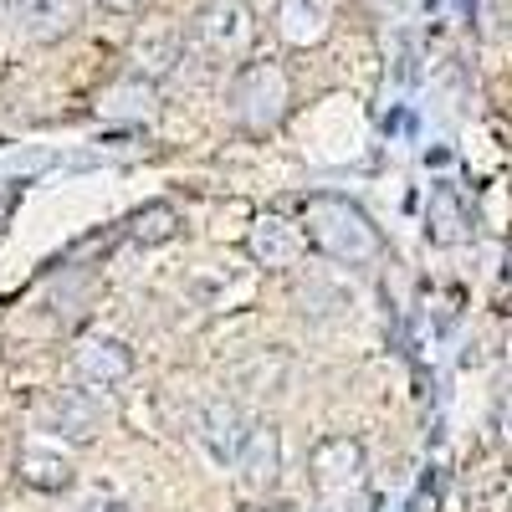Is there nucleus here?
I'll use <instances>...</instances> for the list:
<instances>
[{
	"label": "nucleus",
	"instance_id": "nucleus-5",
	"mask_svg": "<svg viewBox=\"0 0 512 512\" xmlns=\"http://www.w3.org/2000/svg\"><path fill=\"white\" fill-rule=\"evenodd\" d=\"M236 477H241V492L246 497H267L277 482H282V436L277 425H246L241 436V451H236Z\"/></svg>",
	"mask_w": 512,
	"mask_h": 512
},
{
	"label": "nucleus",
	"instance_id": "nucleus-3",
	"mask_svg": "<svg viewBox=\"0 0 512 512\" xmlns=\"http://www.w3.org/2000/svg\"><path fill=\"white\" fill-rule=\"evenodd\" d=\"M256 31L262 26H256V11L246 0H205L190 21V47L210 67H231V62L246 67V57L256 47Z\"/></svg>",
	"mask_w": 512,
	"mask_h": 512
},
{
	"label": "nucleus",
	"instance_id": "nucleus-20",
	"mask_svg": "<svg viewBox=\"0 0 512 512\" xmlns=\"http://www.w3.org/2000/svg\"><path fill=\"white\" fill-rule=\"evenodd\" d=\"M507 277H512V251H507Z\"/></svg>",
	"mask_w": 512,
	"mask_h": 512
},
{
	"label": "nucleus",
	"instance_id": "nucleus-1",
	"mask_svg": "<svg viewBox=\"0 0 512 512\" xmlns=\"http://www.w3.org/2000/svg\"><path fill=\"white\" fill-rule=\"evenodd\" d=\"M297 226H303L308 246L318 256H328V262H338V267H374L384 256L379 226L369 221V210L359 200H349V195H308Z\"/></svg>",
	"mask_w": 512,
	"mask_h": 512
},
{
	"label": "nucleus",
	"instance_id": "nucleus-18",
	"mask_svg": "<svg viewBox=\"0 0 512 512\" xmlns=\"http://www.w3.org/2000/svg\"><path fill=\"white\" fill-rule=\"evenodd\" d=\"M98 6H103V11H118V16H128V11H139L144 0H98Z\"/></svg>",
	"mask_w": 512,
	"mask_h": 512
},
{
	"label": "nucleus",
	"instance_id": "nucleus-7",
	"mask_svg": "<svg viewBox=\"0 0 512 512\" xmlns=\"http://www.w3.org/2000/svg\"><path fill=\"white\" fill-rule=\"evenodd\" d=\"M159 103H164L159 82H154V77H139V72H123V77H113L108 88L93 98L98 118H108V123H128V128H144V123H154V118H159Z\"/></svg>",
	"mask_w": 512,
	"mask_h": 512
},
{
	"label": "nucleus",
	"instance_id": "nucleus-21",
	"mask_svg": "<svg viewBox=\"0 0 512 512\" xmlns=\"http://www.w3.org/2000/svg\"><path fill=\"white\" fill-rule=\"evenodd\" d=\"M6 6H11V0H0V16H6Z\"/></svg>",
	"mask_w": 512,
	"mask_h": 512
},
{
	"label": "nucleus",
	"instance_id": "nucleus-15",
	"mask_svg": "<svg viewBox=\"0 0 512 512\" xmlns=\"http://www.w3.org/2000/svg\"><path fill=\"white\" fill-rule=\"evenodd\" d=\"M134 62H139V77H164V72H175L180 57H185V36L180 31H169V26H144L134 36Z\"/></svg>",
	"mask_w": 512,
	"mask_h": 512
},
{
	"label": "nucleus",
	"instance_id": "nucleus-11",
	"mask_svg": "<svg viewBox=\"0 0 512 512\" xmlns=\"http://www.w3.org/2000/svg\"><path fill=\"white\" fill-rule=\"evenodd\" d=\"M425 236L436 246H466L472 241V205L456 185H436L425 200Z\"/></svg>",
	"mask_w": 512,
	"mask_h": 512
},
{
	"label": "nucleus",
	"instance_id": "nucleus-10",
	"mask_svg": "<svg viewBox=\"0 0 512 512\" xmlns=\"http://www.w3.org/2000/svg\"><path fill=\"white\" fill-rule=\"evenodd\" d=\"M11 16L26 41H62L82 21V0H11Z\"/></svg>",
	"mask_w": 512,
	"mask_h": 512
},
{
	"label": "nucleus",
	"instance_id": "nucleus-9",
	"mask_svg": "<svg viewBox=\"0 0 512 512\" xmlns=\"http://www.w3.org/2000/svg\"><path fill=\"white\" fill-rule=\"evenodd\" d=\"M272 31L287 41L292 52H313L333 31V11H328V0H277Z\"/></svg>",
	"mask_w": 512,
	"mask_h": 512
},
{
	"label": "nucleus",
	"instance_id": "nucleus-4",
	"mask_svg": "<svg viewBox=\"0 0 512 512\" xmlns=\"http://www.w3.org/2000/svg\"><path fill=\"white\" fill-rule=\"evenodd\" d=\"M308 477H313L318 497H349L364 482V441H354V436L318 441L308 456Z\"/></svg>",
	"mask_w": 512,
	"mask_h": 512
},
{
	"label": "nucleus",
	"instance_id": "nucleus-22",
	"mask_svg": "<svg viewBox=\"0 0 512 512\" xmlns=\"http://www.w3.org/2000/svg\"><path fill=\"white\" fill-rule=\"evenodd\" d=\"M267 512H292V507H267Z\"/></svg>",
	"mask_w": 512,
	"mask_h": 512
},
{
	"label": "nucleus",
	"instance_id": "nucleus-2",
	"mask_svg": "<svg viewBox=\"0 0 512 512\" xmlns=\"http://www.w3.org/2000/svg\"><path fill=\"white\" fill-rule=\"evenodd\" d=\"M226 103H231V123L241 128V134L262 139V134H272V128L292 113V72L282 62L256 57V62L236 67Z\"/></svg>",
	"mask_w": 512,
	"mask_h": 512
},
{
	"label": "nucleus",
	"instance_id": "nucleus-6",
	"mask_svg": "<svg viewBox=\"0 0 512 512\" xmlns=\"http://www.w3.org/2000/svg\"><path fill=\"white\" fill-rule=\"evenodd\" d=\"M246 256L262 272H292L308 256V236L287 216H256L251 231H246Z\"/></svg>",
	"mask_w": 512,
	"mask_h": 512
},
{
	"label": "nucleus",
	"instance_id": "nucleus-17",
	"mask_svg": "<svg viewBox=\"0 0 512 512\" xmlns=\"http://www.w3.org/2000/svg\"><path fill=\"white\" fill-rule=\"evenodd\" d=\"M492 420H497V436H502V446L512 451V390L497 400V415H492Z\"/></svg>",
	"mask_w": 512,
	"mask_h": 512
},
{
	"label": "nucleus",
	"instance_id": "nucleus-14",
	"mask_svg": "<svg viewBox=\"0 0 512 512\" xmlns=\"http://www.w3.org/2000/svg\"><path fill=\"white\" fill-rule=\"evenodd\" d=\"M195 436H200V446L216 456V461H236L241 436H246V420H241V410L231 400H210L195 415Z\"/></svg>",
	"mask_w": 512,
	"mask_h": 512
},
{
	"label": "nucleus",
	"instance_id": "nucleus-19",
	"mask_svg": "<svg viewBox=\"0 0 512 512\" xmlns=\"http://www.w3.org/2000/svg\"><path fill=\"white\" fill-rule=\"evenodd\" d=\"M88 512H134V507H128V502H93Z\"/></svg>",
	"mask_w": 512,
	"mask_h": 512
},
{
	"label": "nucleus",
	"instance_id": "nucleus-13",
	"mask_svg": "<svg viewBox=\"0 0 512 512\" xmlns=\"http://www.w3.org/2000/svg\"><path fill=\"white\" fill-rule=\"evenodd\" d=\"M16 477H21L31 492H67V487L77 482V466H72L67 451L31 441V446H21V456H16Z\"/></svg>",
	"mask_w": 512,
	"mask_h": 512
},
{
	"label": "nucleus",
	"instance_id": "nucleus-8",
	"mask_svg": "<svg viewBox=\"0 0 512 512\" xmlns=\"http://www.w3.org/2000/svg\"><path fill=\"white\" fill-rule=\"evenodd\" d=\"M72 374H77V384H88V390H113V384H123L134 374V349L118 344V338L88 333V338H77V349H72Z\"/></svg>",
	"mask_w": 512,
	"mask_h": 512
},
{
	"label": "nucleus",
	"instance_id": "nucleus-12",
	"mask_svg": "<svg viewBox=\"0 0 512 512\" xmlns=\"http://www.w3.org/2000/svg\"><path fill=\"white\" fill-rule=\"evenodd\" d=\"M52 425L67 436V441H93L103 425H108V405L98 400V390H88V384H77V390H62L52 400Z\"/></svg>",
	"mask_w": 512,
	"mask_h": 512
},
{
	"label": "nucleus",
	"instance_id": "nucleus-16",
	"mask_svg": "<svg viewBox=\"0 0 512 512\" xmlns=\"http://www.w3.org/2000/svg\"><path fill=\"white\" fill-rule=\"evenodd\" d=\"M128 241L134 246H164V241H175L180 236V210L169 205V200H149V205H139L134 216H128Z\"/></svg>",
	"mask_w": 512,
	"mask_h": 512
}]
</instances>
